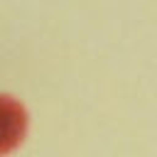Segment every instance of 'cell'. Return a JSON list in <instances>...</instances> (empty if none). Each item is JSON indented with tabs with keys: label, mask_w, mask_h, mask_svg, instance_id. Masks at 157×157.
I'll return each instance as SVG.
<instances>
[{
	"label": "cell",
	"mask_w": 157,
	"mask_h": 157,
	"mask_svg": "<svg viewBox=\"0 0 157 157\" xmlns=\"http://www.w3.org/2000/svg\"><path fill=\"white\" fill-rule=\"evenodd\" d=\"M25 132H27L25 108L12 98L0 96V155L12 152L22 142Z\"/></svg>",
	"instance_id": "1"
}]
</instances>
